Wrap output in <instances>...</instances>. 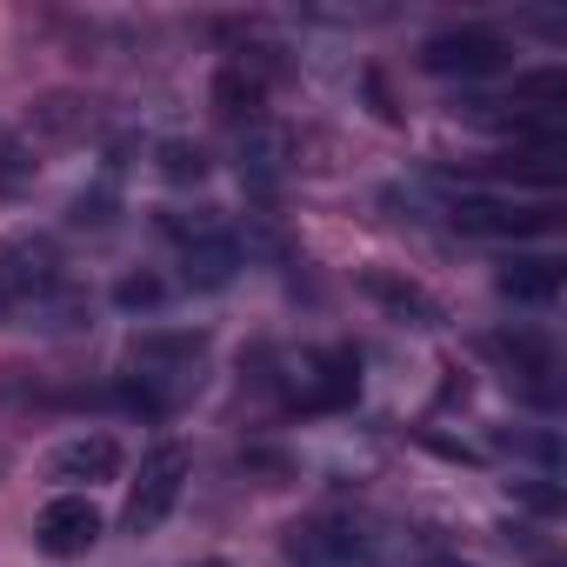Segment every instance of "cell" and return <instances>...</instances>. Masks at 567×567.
Returning <instances> with one entry per match:
<instances>
[{"mask_svg":"<svg viewBox=\"0 0 567 567\" xmlns=\"http://www.w3.org/2000/svg\"><path fill=\"white\" fill-rule=\"evenodd\" d=\"M187 474H194V461H187V447L181 441H154L147 454H141V474L127 481V507H121V527L141 540V534H154L174 507H181V494H187Z\"/></svg>","mask_w":567,"mask_h":567,"instance_id":"3957f363","label":"cell"},{"mask_svg":"<svg viewBox=\"0 0 567 567\" xmlns=\"http://www.w3.org/2000/svg\"><path fill=\"white\" fill-rule=\"evenodd\" d=\"M154 167H161L167 187H200L207 181V147L200 141H161L154 147Z\"/></svg>","mask_w":567,"mask_h":567,"instance_id":"ac0fdd59","label":"cell"},{"mask_svg":"<svg viewBox=\"0 0 567 567\" xmlns=\"http://www.w3.org/2000/svg\"><path fill=\"white\" fill-rule=\"evenodd\" d=\"M514 494H520L534 514H560V487H547V481H514Z\"/></svg>","mask_w":567,"mask_h":567,"instance_id":"7402d4cb","label":"cell"},{"mask_svg":"<svg viewBox=\"0 0 567 567\" xmlns=\"http://www.w3.org/2000/svg\"><path fill=\"white\" fill-rule=\"evenodd\" d=\"M361 527L348 520V514H308V520H295L288 527V540H280V554H288L295 567H348V560H361Z\"/></svg>","mask_w":567,"mask_h":567,"instance_id":"9c48e42d","label":"cell"},{"mask_svg":"<svg viewBox=\"0 0 567 567\" xmlns=\"http://www.w3.org/2000/svg\"><path fill=\"white\" fill-rule=\"evenodd\" d=\"M240 267H247V247H240V234H234V227H227L220 240L181 247V280H187V288H200V295H220Z\"/></svg>","mask_w":567,"mask_h":567,"instance_id":"5bb4252c","label":"cell"},{"mask_svg":"<svg viewBox=\"0 0 567 567\" xmlns=\"http://www.w3.org/2000/svg\"><path fill=\"white\" fill-rule=\"evenodd\" d=\"M361 295H368L388 321H401V328H441V301L421 288V280L394 274V267H368V274H361Z\"/></svg>","mask_w":567,"mask_h":567,"instance_id":"8fae6325","label":"cell"},{"mask_svg":"<svg viewBox=\"0 0 567 567\" xmlns=\"http://www.w3.org/2000/svg\"><path fill=\"white\" fill-rule=\"evenodd\" d=\"M154 227H161L174 247H200V240H220V234H227L220 207H161Z\"/></svg>","mask_w":567,"mask_h":567,"instance_id":"e0dca14e","label":"cell"},{"mask_svg":"<svg viewBox=\"0 0 567 567\" xmlns=\"http://www.w3.org/2000/svg\"><path fill=\"white\" fill-rule=\"evenodd\" d=\"M87 101L81 94H41L34 101V114H28V141L41 134V141H81L87 134Z\"/></svg>","mask_w":567,"mask_h":567,"instance_id":"2e32d148","label":"cell"},{"mask_svg":"<svg viewBox=\"0 0 567 567\" xmlns=\"http://www.w3.org/2000/svg\"><path fill=\"white\" fill-rule=\"evenodd\" d=\"M507 61H514L507 34H501V28H481V21L441 28V34L421 41V68L441 74V81H487V74H501Z\"/></svg>","mask_w":567,"mask_h":567,"instance_id":"5b68a950","label":"cell"},{"mask_svg":"<svg viewBox=\"0 0 567 567\" xmlns=\"http://www.w3.org/2000/svg\"><path fill=\"white\" fill-rule=\"evenodd\" d=\"M61 288V247L48 234H8L0 240V321L34 315Z\"/></svg>","mask_w":567,"mask_h":567,"instance_id":"277c9868","label":"cell"},{"mask_svg":"<svg viewBox=\"0 0 567 567\" xmlns=\"http://www.w3.org/2000/svg\"><path fill=\"white\" fill-rule=\"evenodd\" d=\"M481 354H494V361L507 368V381H514L534 408H554V374H560V354H554V341H547V334H534V328L487 334V341H481Z\"/></svg>","mask_w":567,"mask_h":567,"instance_id":"52a82bcc","label":"cell"},{"mask_svg":"<svg viewBox=\"0 0 567 567\" xmlns=\"http://www.w3.org/2000/svg\"><path fill=\"white\" fill-rule=\"evenodd\" d=\"M447 227L467 240H540L560 227L554 200H514V194H454Z\"/></svg>","mask_w":567,"mask_h":567,"instance_id":"7a4b0ae2","label":"cell"},{"mask_svg":"<svg viewBox=\"0 0 567 567\" xmlns=\"http://www.w3.org/2000/svg\"><path fill=\"white\" fill-rule=\"evenodd\" d=\"M280 174H288V134H280V127H247V141H240V181L260 187V194H274Z\"/></svg>","mask_w":567,"mask_h":567,"instance_id":"9a60e30c","label":"cell"},{"mask_svg":"<svg viewBox=\"0 0 567 567\" xmlns=\"http://www.w3.org/2000/svg\"><path fill=\"white\" fill-rule=\"evenodd\" d=\"M101 534H107V520H101V507L87 501V494H54L41 514H34V547L48 554V560H81V554H94L101 547Z\"/></svg>","mask_w":567,"mask_h":567,"instance_id":"8992f818","label":"cell"},{"mask_svg":"<svg viewBox=\"0 0 567 567\" xmlns=\"http://www.w3.org/2000/svg\"><path fill=\"white\" fill-rule=\"evenodd\" d=\"M114 214H121V187H114V167L87 187V194H74V207H68V227H114Z\"/></svg>","mask_w":567,"mask_h":567,"instance_id":"d6986e66","label":"cell"},{"mask_svg":"<svg viewBox=\"0 0 567 567\" xmlns=\"http://www.w3.org/2000/svg\"><path fill=\"white\" fill-rule=\"evenodd\" d=\"M354 401H361V354L354 348H321L301 361V388H295L301 414H341Z\"/></svg>","mask_w":567,"mask_h":567,"instance_id":"ba28073f","label":"cell"},{"mask_svg":"<svg viewBox=\"0 0 567 567\" xmlns=\"http://www.w3.org/2000/svg\"><path fill=\"white\" fill-rule=\"evenodd\" d=\"M127 361H134V374L114 381V401L127 414H141V421H161V414H174L200 388L207 334L200 328H141L127 341Z\"/></svg>","mask_w":567,"mask_h":567,"instance_id":"6da1fadb","label":"cell"},{"mask_svg":"<svg viewBox=\"0 0 567 567\" xmlns=\"http://www.w3.org/2000/svg\"><path fill=\"white\" fill-rule=\"evenodd\" d=\"M260 107H267V61L254 54H234L214 68V114L227 127H260Z\"/></svg>","mask_w":567,"mask_h":567,"instance_id":"30bf717a","label":"cell"},{"mask_svg":"<svg viewBox=\"0 0 567 567\" xmlns=\"http://www.w3.org/2000/svg\"><path fill=\"white\" fill-rule=\"evenodd\" d=\"M41 161H34V141H0V200H14L21 187H34Z\"/></svg>","mask_w":567,"mask_h":567,"instance_id":"44dd1931","label":"cell"},{"mask_svg":"<svg viewBox=\"0 0 567 567\" xmlns=\"http://www.w3.org/2000/svg\"><path fill=\"white\" fill-rule=\"evenodd\" d=\"M161 301H167V280H161L154 267H134V274L114 280V308H121V315H154Z\"/></svg>","mask_w":567,"mask_h":567,"instance_id":"ffe728a7","label":"cell"},{"mask_svg":"<svg viewBox=\"0 0 567 567\" xmlns=\"http://www.w3.org/2000/svg\"><path fill=\"white\" fill-rule=\"evenodd\" d=\"M434 567H467V560H434Z\"/></svg>","mask_w":567,"mask_h":567,"instance_id":"603a6c76","label":"cell"},{"mask_svg":"<svg viewBox=\"0 0 567 567\" xmlns=\"http://www.w3.org/2000/svg\"><path fill=\"white\" fill-rule=\"evenodd\" d=\"M200 567H227V560H200Z\"/></svg>","mask_w":567,"mask_h":567,"instance_id":"cb8c5ba5","label":"cell"},{"mask_svg":"<svg viewBox=\"0 0 567 567\" xmlns=\"http://www.w3.org/2000/svg\"><path fill=\"white\" fill-rule=\"evenodd\" d=\"M121 461H127V454H121V441L94 427V434H74V441H61V447H54V481H74V487L87 481V487H94V481H114V474H121Z\"/></svg>","mask_w":567,"mask_h":567,"instance_id":"4fadbf2b","label":"cell"},{"mask_svg":"<svg viewBox=\"0 0 567 567\" xmlns=\"http://www.w3.org/2000/svg\"><path fill=\"white\" fill-rule=\"evenodd\" d=\"M560 280H567V260L560 254H514V260H501L494 288L514 308H554L560 301Z\"/></svg>","mask_w":567,"mask_h":567,"instance_id":"7c38bea8","label":"cell"}]
</instances>
